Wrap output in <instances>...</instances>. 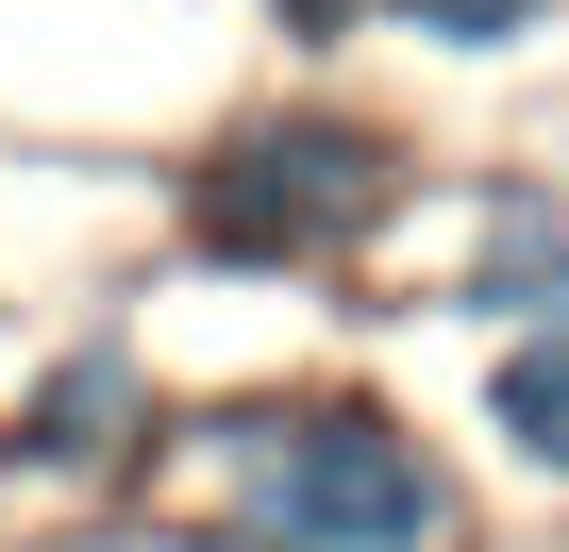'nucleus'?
I'll return each instance as SVG.
<instances>
[{
  "label": "nucleus",
  "instance_id": "obj_3",
  "mask_svg": "<svg viewBox=\"0 0 569 552\" xmlns=\"http://www.w3.org/2000/svg\"><path fill=\"white\" fill-rule=\"evenodd\" d=\"M118 419H134V369H118V352H84V369H51V385L18 402V452H34V469H101V452H118Z\"/></svg>",
  "mask_w": 569,
  "mask_h": 552
},
{
  "label": "nucleus",
  "instance_id": "obj_1",
  "mask_svg": "<svg viewBox=\"0 0 569 552\" xmlns=\"http://www.w3.org/2000/svg\"><path fill=\"white\" fill-rule=\"evenodd\" d=\"M251 535L268 552H436L452 535V485H436V452L402 419L319 402V419L251 435Z\"/></svg>",
  "mask_w": 569,
  "mask_h": 552
},
{
  "label": "nucleus",
  "instance_id": "obj_4",
  "mask_svg": "<svg viewBox=\"0 0 569 552\" xmlns=\"http://www.w3.org/2000/svg\"><path fill=\"white\" fill-rule=\"evenodd\" d=\"M469 302H486V319H569V234H552L536 201H502V218H486V268H469Z\"/></svg>",
  "mask_w": 569,
  "mask_h": 552
},
{
  "label": "nucleus",
  "instance_id": "obj_6",
  "mask_svg": "<svg viewBox=\"0 0 569 552\" xmlns=\"http://www.w3.org/2000/svg\"><path fill=\"white\" fill-rule=\"evenodd\" d=\"M402 18H419V34H436V51H502V34H519V18H536V0H402Z\"/></svg>",
  "mask_w": 569,
  "mask_h": 552
},
{
  "label": "nucleus",
  "instance_id": "obj_7",
  "mask_svg": "<svg viewBox=\"0 0 569 552\" xmlns=\"http://www.w3.org/2000/svg\"><path fill=\"white\" fill-rule=\"evenodd\" d=\"M268 18H284V34H352L369 0H268Z\"/></svg>",
  "mask_w": 569,
  "mask_h": 552
},
{
  "label": "nucleus",
  "instance_id": "obj_2",
  "mask_svg": "<svg viewBox=\"0 0 569 552\" xmlns=\"http://www.w3.org/2000/svg\"><path fill=\"white\" fill-rule=\"evenodd\" d=\"M386 201H402L386 134H352V118H284V134H251V151L201 184V234H218L234 268H302V251L369 234Z\"/></svg>",
  "mask_w": 569,
  "mask_h": 552
},
{
  "label": "nucleus",
  "instance_id": "obj_5",
  "mask_svg": "<svg viewBox=\"0 0 569 552\" xmlns=\"http://www.w3.org/2000/svg\"><path fill=\"white\" fill-rule=\"evenodd\" d=\"M502 452L569 485V319H552L536 352H502Z\"/></svg>",
  "mask_w": 569,
  "mask_h": 552
}]
</instances>
